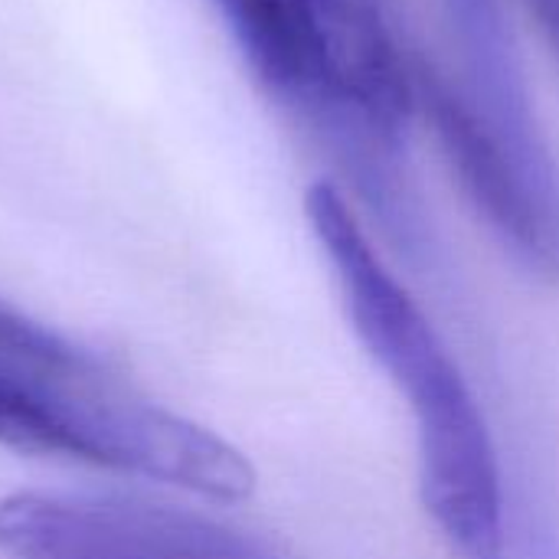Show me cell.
Listing matches in <instances>:
<instances>
[{"label":"cell","mask_w":559,"mask_h":559,"mask_svg":"<svg viewBox=\"0 0 559 559\" xmlns=\"http://www.w3.org/2000/svg\"><path fill=\"white\" fill-rule=\"evenodd\" d=\"M10 559H275L246 531L134 498L16 491L0 498Z\"/></svg>","instance_id":"cell-2"},{"label":"cell","mask_w":559,"mask_h":559,"mask_svg":"<svg viewBox=\"0 0 559 559\" xmlns=\"http://www.w3.org/2000/svg\"><path fill=\"white\" fill-rule=\"evenodd\" d=\"M305 216L331 265L354 334L409 400L419 495L439 537L455 559H504L498 452L465 373L337 183H311Z\"/></svg>","instance_id":"cell-1"},{"label":"cell","mask_w":559,"mask_h":559,"mask_svg":"<svg viewBox=\"0 0 559 559\" xmlns=\"http://www.w3.org/2000/svg\"><path fill=\"white\" fill-rule=\"evenodd\" d=\"M105 416L108 400L98 406L92 396H72L0 367V445L7 449L105 465Z\"/></svg>","instance_id":"cell-3"},{"label":"cell","mask_w":559,"mask_h":559,"mask_svg":"<svg viewBox=\"0 0 559 559\" xmlns=\"http://www.w3.org/2000/svg\"><path fill=\"white\" fill-rule=\"evenodd\" d=\"M0 357L26 364L39 373H85L95 360L69 344L62 334L49 331L46 324L33 321L29 314L16 311L0 298Z\"/></svg>","instance_id":"cell-4"}]
</instances>
